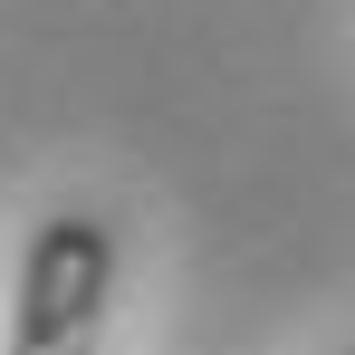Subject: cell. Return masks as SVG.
Listing matches in <instances>:
<instances>
[{
    "mask_svg": "<svg viewBox=\"0 0 355 355\" xmlns=\"http://www.w3.org/2000/svg\"><path fill=\"white\" fill-rule=\"evenodd\" d=\"M106 307H116V231H106V211H49L29 231V250H19L0 355H96L106 346Z\"/></svg>",
    "mask_w": 355,
    "mask_h": 355,
    "instance_id": "cell-1",
    "label": "cell"
}]
</instances>
